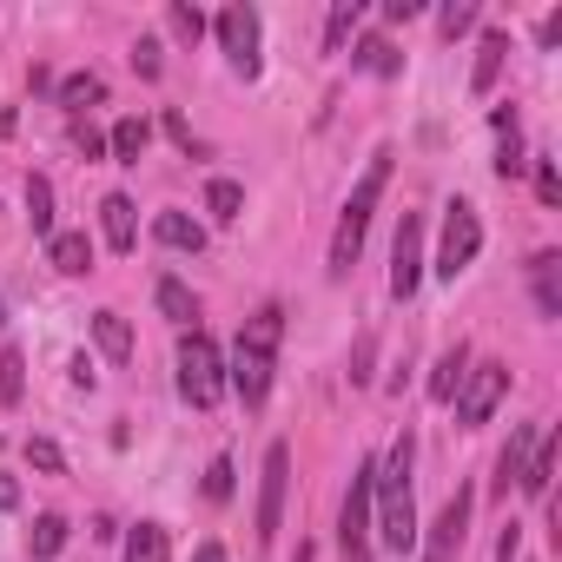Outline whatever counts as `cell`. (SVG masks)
Listing matches in <instances>:
<instances>
[{
	"mask_svg": "<svg viewBox=\"0 0 562 562\" xmlns=\"http://www.w3.org/2000/svg\"><path fill=\"white\" fill-rule=\"evenodd\" d=\"M278 338H285V312L265 305V312H251V318H245V331H238V345H232V371H225V384L245 397V411H258V404L271 397Z\"/></svg>",
	"mask_w": 562,
	"mask_h": 562,
	"instance_id": "7a4b0ae2",
	"label": "cell"
},
{
	"mask_svg": "<svg viewBox=\"0 0 562 562\" xmlns=\"http://www.w3.org/2000/svg\"><path fill=\"white\" fill-rule=\"evenodd\" d=\"M153 238L172 245V251H199V245H205V225L186 218V212H159V218H153Z\"/></svg>",
	"mask_w": 562,
	"mask_h": 562,
	"instance_id": "ac0fdd59",
	"label": "cell"
},
{
	"mask_svg": "<svg viewBox=\"0 0 562 562\" xmlns=\"http://www.w3.org/2000/svg\"><path fill=\"white\" fill-rule=\"evenodd\" d=\"M205 496H212V503L232 496V463H225V457H212V470H205Z\"/></svg>",
	"mask_w": 562,
	"mask_h": 562,
	"instance_id": "e575fe53",
	"label": "cell"
},
{
	"mask_svg": "<svg viewBox=\"0 0 562 562\" xmlns=\"http://www.w3.org/2000/svg\"><path fill=\"white\" fill-rule=\"evenodd\" d=\"M27 463H34L41 476H60V470H67V457H60L54 437H27Z\"/></svg>",
	"mask_w": 562,
	"mask_h": 562,
	"instance_id": "1f68e13d",
	"label": "cell"
},
{
	"mask_svg": "<svg viewBox=\"0 0 562 562\" xmlns=\"http://www.w3.org/2000/svg\"><path fill=\"white\" fill-rule=\"evenodd\" d=\"M496 172H503V179H516V172H522V153H516V139L503 146V159H496Z\"/></svg>",
	"mask_w": 562,
	"mask_h": 562,
	"instance_id": "60d3db41",
	"label": "cell"
},
{
	"mask_svg": "<svg viewBox=\"0 0 562 562\" xmlns=\"http://www.w3.org/2000/svg\"><path fill=\"white\" fill-rule=\"evenodd\" d=\"M133 67H139L146 80H159V67H166V60H159V41H139V47H133Z\"/></svg>",
	"mask_w": 562,
	"mask_h": 562,
	"instance_id": "8d00e7d4",
	"label": "cell"
},
{
	"mask_svg": "<svg viewBox=\"0 0 562 562\" xmlns=\"http://www.w3.org/2000/svg\"><path fill=\"white\" fill-rule=\"evenodd\" d=\"M371 483H378V457H364L358 476H351V490H345V509H338V542H345V555H364V549H371Z\"/></svg>",
	"mask_w": 562,
	"mask_h": 562,
	"instance_id": "ba28073f",
	"label": "cell"
},
{
	"mask_svg": "<svg viewBox=\"0 0 562 562\" xmlns=\"http://www.w3.org/2000/svg\"><path fill=\"white\" fill-rule=\"evenodd\" d=\"M555 457H562V437H555V430H542V437H536V450H529V470H522V483H516V490L542 503V496H549V483H555Z\"/></svg>",
	"mask_w": 562,
	"mask_h": 562,
	"instance_id": "4fadbf2b",
	"label": "cell"
},
{
	"mask_svg": "<svg viewBox=\"0 0 562 562\" xmlns=\"http://www.w3.org/2000/svg\"><path fill=\"white\" fill-rule=\"evenodd\" d=\"M285 490H292V450L285 443H271L265 450V470H258V542L278 536V522H285Z\"/></svg>",
	"mask_w": 562,
	"mask_h": 562,
	"instance_id": "52a82bcc",
	"label": "cell"
},
{
	"mask_svg": "<svg viewBox=\"0 0 562 562\" xmlns=\"http://www.w3.org/2000/svg\"><path fill=\"white\" fill-rule=\"evenodd\" d=\"M100 232H106L113 251H133L139 245V218H133V199L126 192H106L100 199Z\"/></svg>",
	"mask_w": 562,
	"mask_h": 562,
	"instance_id": "7c38bea8",
	"label": "cell"
},
{
	"mask_svg": "<svg viewBox=\"0 0 562 562\" xmlns=\"http://www.w3.org/2000/svg\"><path fill=\"white\" fill-rule=\"evenodd\" d=\"M27 536H34V555H54V549L67 542V516H34Z\"/></svg>",
	"mask_w": 562,
	"mask_h": 562,
	"instance_id": "d6a6232c",
	"label": "cell"
},
{
	"mask_svg": "<svg viewBox=\"0 0 562 562\" xmlns=\"http://www.w3.org/2000/svg\"><path fill=\"white\" fill-rule=\"evenodd\" d=\"M0 325H8V305H0Z\"/></svg>",
	"mask_w": 562,
	"mask_h": 562,
	"instance_id": "c3c4849f",
	"label": "cell"
},
{
	"mask_svg": "<svg viewBox=\"0 0 562 562\" xmlns=\"http://www.w3.org/2000/svg\"><path fill=\"white\" fill-rule=\"evenodd\" d=\"M100 100H106V80H100V74H67V80H60V106H67V113H87V106H100Z\"/></svg>",
	"mask_w": 562,
	"mask_h": 562,
	"instance_id": "cb8c5ba5",
	"label": "cell"
},
{
	"mask_svg": "<svg viewBox=\"0 0 562 562\" xmlns=\"http://www.w3.org/2000/svg\"><path fill=\"white\" fill-rule=\"evenodd\" d=\"M470 490L457 483V496L437 509V522H430V536H424V562H457L463 555V536H470Z\"/></svg>",
	"mask_w": 562,
	"mask_h": 562,
	"instance_id": "30bf717a",
	"label": "cell"
},
{
	"mask_svg": "<svg viewBox=\"0 0 562 562\" xmlns=\"http://www.w3.org/2000/svg\"><path fill=\"white\" fill-rule=\"evenodd\" d=\"M47 258H54V271L80 278V271H93V238L87 232H54L47 238Z\"/></svg>",
	"mask_w": 562,
	"mask_h": 562,
	"instance_id": "2e32d148",
	"label": "cell"
},
{
	"mask_svg": "<svg viewBox=\"0 0 562 562\" xmlns=\"http://www.w3.org/2000/svg\"><path fill=\"white\" fill-rule=\"evenodd\" d=\"M384 186H391V153L378 146L371 166H364V179L351 186V199H345V212H338V232H331V278H351V265H358V251H364V225H371Z\"/></svg>",
	"mask_w": 562,
	"mask_h": 562,
	"instance_id": "3957f363",
	"label": "cell"
},
{
	"mask_svg": "<svg viewBox=\"0 0 562 562\" xmlns=\"http://www.w3.org/2000/svg\"><path fill=\"white\" fill-rule=\"evenodd\" d=\"M74 139H80V153H87V159H106V133H93L87 120L74 126Z\"/></svg>",
	"mask_w": 562,
	"mask_h": 562,
	"instance_id": "74e56055",
	"label": "cell"
},
{
	"mask_svg": "<svg viewBox=\"0 0 562 562\" xmlns=\"http://www.w3.org/2000/svg\"><path fill=\"white\" fill-rule=\"evenodd\" d=\"M417 278H424V218H417V212H404L397 245H391V292H397V299H411V292H417Z\"/></svg>",
	"mask_w": 562,
	"mask_h": 562,
	"instance_id": "8fae6325",
	"label": "cell"
},
{
	"mask_svg": "<svg viewBox=\"0 0 562 562\" xmlns=\"http://www.w3.org/2000/svg\"><path fill=\"white\" fill-rule=\"evenodd\" d=\"M411 457H417V443H411V430L391 443V457L378 463V483H371V509H378V542L391 549V555H411L417 549V503H411Z\"/></svg>",
	"mask_w": 562,
	"mask_h": 562,
	"instance_id": "6da1fadb",
	"label": "cell"
},
{
	"mask_svg": "<svg viewBox=\"0 0 562 562\" xmlns=\"http://www.w3.org/2000/svg\"><path fill=\"white\" fill-rule=\"evenodd\" d=\"M536 199H542V205H562V172H555V159H536Z\"/></svg>",
	"mask_w": 562,
	"mask_h": 562,
	"instance_id": "836d02e7",
	"label": "cell"
},
{
	"mask_svg": "<svg viewBox=\"0 0 562 562\" xmlns=\"http://www.w3.org/2000/svg\"><path fill=\"white\" fill-rule=\"evenodd\" d=\"M27 225L34 238H54V186L41 172H27Z\"/></svg>",
	"mask_w": 562,
	"mask_h": 562,
	"instance_id": "d4e9b609",
	"label": "cell"
},
{
	"mask_svg": "<svg viewBox=\"0 0 562 562\" xmlns=\"http://www.w3.org/2000/svg\"><path fill=\"white\" fill-rule=\"evenodd\" d=\"M153 299H159V312H166L179 331H192V318H199V299H192V285H179V278H159V285H153Z\"/></svg>",
	"mask_w": 562,
	"mask_h": 562,
	"instance_id": "d6986e66",
	"label": "cell"
},
{
	"mask_svg": "<svg viewBox=\"0 0 562 562\" xmlns=\"http://www.w3.org/2000/svg\"><path fill=\"white\" fill-rule=\"evenodd\" d=\"M166 133H172V139H179V146H186V153H192V126H186V120H179V113H166Z\"/></svg>",
	"mask_w": 562,
	"mask_h": 562,
	"instance_id": "7bdbcfd3",
	"label": "cell"
},
{
	"mask_svg": "<svg viewBox=\"0 0 562 562\" xmlns=\"http://www.w3.org/2000/svg\"><path fill=\"white\" fill-rule=\"evenodd\" d=\"M218 47H225V60H232V74H245V80H258V14L251 8H218Z\"/></svg>",
	"mask_w": 562,
	"mask_h": 562,
	"instance_id": "9c48e42d",
	"label": "cell"
},
{
	"mask_svg": "<svg viewBox=\"0 0 562 562\" xmlns=\"http://www.w3.org/2000/svg\"><path fill=\"white\" fill-rule=\"evenodd\" d=\"M14 126H21V113H14V106H0V139H8Z\"/></svg>",
	"mask_w": 562,
	"mask_h": 562,
	"instance_id": "bcb514c9",
	"label": "cell"
},
{
	"mask_svg": "<svg viewBox=\"0 0 562 562\" xmlns=\"http://www.w3.org/2000/svg\"><path fill=\"white\" fill-rule=\"evenodd\" d=\"M192 562H225V549H218V542H199V549H192Z\"/></svg>",
	"mask_w": 562,
	"mask_h": 562,
	"instance_id": "f6af8a7d",
	"label": "cell"
},
{
	"mask_svg": "<svg viewBox=\"0 0 562 562\" xmlns=\"http://www.w3.org/2000/svg\"><path fill=\"white\" fill-rule=\"evenodd\" d=\"M371 378V331L358 338V351H351V384H364Z\"/></svg>",
	"mask_w": 562,
	"mask_h": 562,
	"instance_id": "f35d334b",
	"label": "cell"
},
{
	"mask_svg": "<svg viewBox=\"0 0 562 562\" xmlns=\"http://www.w3.org/2000/svg\"><path fill=\"white\" fill-rule=\"evenodd\" d=\"M476 21H483V8H476V0H450V8H443V14H437V27H443V34H450V41H457V34H470V27H476Z\"/></svg>",
	"mask_w": 562,
	"mask_h": 562,
	"instance_id": "4dcf8cb0",
	"label": "cell"
},
{
	"mask_svg": "<svg viewBox=\"0 0 562 562\" xmlns=\"http://www.w3.org/2000/svg\"><path fill=\"white\" fill-rule=\"evenodd\" d=\"M166 27H172V41L199 47V34H205V14H199V8H186V0H172V8H166Z\"/></svg>",
	"mask_w": 562,
	"mask_h": 562,
	"instance_id": "f1b7e54d",
	"label": "cell"
},
{
	"mask_svg": "<svg viewBox=\"0 0 562 562\" xmlns=\"http://www.w3.org/2000/svg\"><path fill=\"white\" fill-rule=\"evenodd\" d=\"M21 391H27V358L8 345L0 351V404H21Z\"/></svg>",
	"mask_w": 562,
	"mask_h": 562,
	"instance_id": "83f0119b",
	"label": "cell"
},
{
	"mask_svg": "<svg viewBox=\"0 0 562 562\" xmlns=\"http://www.w3.org/2000/svg\"><path fill=\"white\" fill-rule=\"evenodd\" d=\"M529 450H536V430H529V424H522V430H509V443H503V457H496V496H509V490L522 483Z\"/></svg>",
	"mask_w": 562,
	"mask_h": 562,
	"instance_id": "9a60e30c",
	"label": "cell"
},
{
	"mask_svg": "<svg viewBox=\"0 0 562 562\" xmlns=\"http://www.w3.org/2000/svg\"><path fill=\"white\" fill-rule=\"evenodd\" d=\"M503 391H509V364H496V358H490V364H470L463 384H457V397H450V404H457V424H463V430L490 424V411L503 404Z\"/></svg>",
	"mask_w": 562,
	"mask_h": 562,
	"instance_id": "8992f818",
	"label": "cell"
},
{
	"mask_svg": "<svg viewBox=\"0 0 562 562\" xmlns=\"http://www.w3.org/2000/svg\"><path fill=\"white\" fill-rule=\"evenodd\" d=\"M146 139H153L146 120H120V126L106 133V153H113L120 166H139V159H146Z\"/></svg>",
	"mask_w": 562,
	"mask_h": 562,
	"instance_id": "ffe728a7",
	"label": "cell"
},
{
	"mask_svg": "<svg viewBox=\"0 0 562 562\" xmlns=\"http://www.w3.org/2000/svg\"><path fill=\"white\" fill-rule=\"evenodd\" d=\"M463 371H470V345H450V351L437 358V371H430V397H437V404H450V397H457V384H463Z\"/></svg>",
	"mask_w": 562,
	"mask_h": 562,
	"instance_id": "7402d4cb",
	"label": "cell"
},
{
	"mask_svg": "<svg viewBox=\"0 0 562 562\" xmlns=\"http://www.w3.org/2000/svg\"><path fill=\"white\" fill-rule=\"evenodd\" d=\"M93 338H100V351H106L113 364L133 358V325H126L120 312H93Z\"/></svg>",
	"mask_w": 562,
	"mask_h": 562,
	"instance_id": "44dd1931",
	"label": "cell"
},
{
	"mask_svg": "<svg viewBox=\"0 0 562 562\" xmlns=\"http://www.w3.org/2000/svg\"><path fill=\"white\" fill-rule=\"evenodd\" d=\"M345 562H371V549H364V555H345Z\"/></svg>",
	"mask_w": 562,
	"mask_h": 562,
	"instance_id": "7dc6e473",
	"label": "cell"
},
{
	"mask_svg": "<svg viewBox=\"0 0 562 562\" xmlns=\"http://www.w3.org/2000/svg\"><path fill=\"white\" fill-rule=\"evenodd\" d=\"M179 397H186L192 411H212V404L225 397V364H218V345H212L199 325L179 338Z\"/></svg>",
	"mask_w": 562,
	"mask_h": 562,
	"instance_id": "277c9868",
	"label": "cell"
},
{
	"mask_svg": "<svg viewBox=\"0 0 562 562\" xmlns=\"http://www.w3.org/2000/svg\"><path fill=\"white\" fill-rule=\"evenodd\" d=\"M358 14H364L358 0H338V8H331V21H325V54H338V47H345V34L358 27Z\"/></svg>",
	"mask_w": 562,
	"mask_h": 562,
	"instance_id": "f546056e",
	"label": "cell"
},
{
	"mask_svg": "<svg viewBox=\"0 0 562 562\" xmlns=\"http://www.w3.org/2000/svg\"><path fill=\"white\" fill-rule=\"evenodd\" d=\"M364 74H378V80H391V74H404V54L384 41V34H371V41H358V54H351Z\"/></svg>",
	"mask_w": 562,
	"mask_h": 562,
	"instance_id": "603a6c76",
	"label": "cell"
},
{
	"mask_svg": "<svg viewBox=\"0 0 562 562\" xmlns=\"http://www.w3.org/2000/svg\"><path fill=\"white\" fill-rule=\"evenodd\" d=\"M205 212H212L218 225H232V218L245 212V186H238V179H212V186H205Z\"/></svg>",
	"mask_w": 562,
	"mask_h": 562,
	"instance_id": "484cf974",
	"label": "cell"
},
{
	"mask_svg": "<svg viewBox=\"0 0 562 562\" xmlns=\"http://www.w3.org/2000/svg\"><path fill=\"white\" fill-rule=\"evenodd\" d=\"M496 562H522V522H516V516H509L503 536H496Z\"/></svg>",
	"mask_w": 562,
	"mask_h": 562,
	"instance_id": "d590c367",
	"label": "cell"
},
{
	"mask_svg": "<svg viewBox=\"0 0 562 562\" xmlns=\"http://www.w3.org/2000/svg\"><path fill=\"white\" fill-rule=\"evenodd\" d=\"M476 251H483V218H476V205H470V199H450V205H443L437 271H443V278H457L463 265H476Z\"/></svg>",
	"mask_w": 562,
	"mask_h": 562,
	"instance_id": "5b68a950",
	"label": "cell"
},
{
	"mask_svg": "<svg viewBox=\"0 0 562 562\" xmlns=\"http://www.w3.org/2000/svg\"><path fill=\"white\" fill-rule=\"evenodd\" d=\"M503 54H509V34H503V27H490V34L476 41V74H470V87H476V93H490V87H496Z\"/></svg>",
	"mask_w": 562,
	"mask_h": 562,
	"instance_id": "e0dca14e",
	"label": "cell"
},
{
	"mask_svg": "<svg viewBox=\"0 0 562 562\" xmlns=\"http://www.w3.org/2000/svg\"><path fill=\"white\" fill-rule=\"evenodd\" d=\"M67 371H74V384H87V391H93V358H87V351H80V358H74Z\"/></svg>",
	"mask_w": 562,
	"mask_h": 562,
	"instance_id": "ee69618b",
	"label": "cell"
},
{
	"mask_svg": "<svg viewBox=\"0 0 562 562\" xmlns=\"http://www.w3.org/2000/svg\"><path fill=\"white\" fill-rule=\"evenodd\" d=\"M536 41H542V47H555V41H562V8H555V14H542V27H536Z\"/></svg>",
	"mask_w": 562,
	"mask_h": 562,
	"instance_id": "ab89813d",
	"label": "cell"
},
{
	"mask_svg": "<svg viewBox=\"0 0 562 562\" xmlns=\"http://www.w3.org/2000/svg\"><path fill=\"white\" fill-rule=\"evenodd\" d=\"M0 509H21V483L8 470H0Z\"/></svg>",
	"mask_w": 562,
	"mask_h": 562,
	"instance_id": "b9f144b4",
	"label": "cell"
},
{
	"mask_svg": "<svg viewBox=\"0 0 562 562\" xmlns=\"http://www.w3.org/2000/svg\"><path fill=\"white\" fill-rule=\"evenodd\" d=\"M166 549H172V542H166L159 522H139V529L126 536V562H166Z\"/></svg>",
	"mask_w": 562,
	"mask_h": 562,
	"instance_id": "4316f807",
	"label": "cell"
},
{
	"mask_svg": "<svg viewBox=\"0 0 562 562\" xmlns=\"http://www.w3.org/2000/svg\"><path fill=\"white\" fill-rule=\"evenodd\" d=\"M529 278H536V312L542 318H562V251H536L529 258Z\"/></svg>",
	"mask_w": 562,
	"mask_h": 562,
	"instance_id": "5bb4252c",
	"label": "cell"
}]
</instances>
